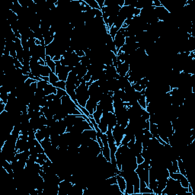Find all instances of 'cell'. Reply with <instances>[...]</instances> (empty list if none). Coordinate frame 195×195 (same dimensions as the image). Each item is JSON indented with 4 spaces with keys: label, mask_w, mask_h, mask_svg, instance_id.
Wrapping results in <instances>:
<instances>
[{
    "label": "cell",
    "mask_w": 195,
    "mask_h": 195,
    "mask_svg": "<svg viewBox=\"0 0 195 195\" xmlns=\"http://www.w3.org/2000/svg\"><path fill=\"white\" fill-rule=\"evenodd\" d=\"M52 72L51 68L47 66V65H45V66H39V73H40V76H50Z\"/></svg>",
    "instance_id": "8"
},
{
    "label": "cell",
    "mask_w": 195,
    "mask_h": 195,
    "mask_svg": "<svg viewBox=\"0 0 195 195\" xmlns=\"http://www.w3.org/2000/svg\"><path fill=\"white\" fill-rule=\"evenodd\" d=\"M101 153L103 154L104 157L106 158L107 162H111V151L108 146V143L104 144L103 148L101 149Z\"/></svg>",
    "instance_id": "10"
},
{
    "label": "cell",
    "mask_w": 195,
    "mask_h": 195,
    "mask_svg": "<svg viewBox=\"0 0 195 195\" xmlns=\"http://www.w3.org/2000/svg\"><path fill=\"white\" fill-rule=\"evenodd\" d=\"M177 161H178V165L179 172L181 174H182L183 175L186 176V167H185V165H184V162L183 161L181 158H178L177 159Z\"/></svg>",
    "instance_id": "13"
},
{
    "label": "cell",
    "mask_w": 195,
    "mask_h": 195,
    "mask_svg": "<svg viewBox=\"0 0 195 195\" xmlns=\"http://www.w3.org/2000/svg\"><path fill=\"white\" fill-rule=\"evenodd\" d=\"M149 116H150V114H149V113L146 109L143 111V112L142 115H141V117H142L144 120H149Z\"/></svg>",
    "instance_id": "31"
},
{
    "label": "cell",
    "mask_w": 195,
    "mask_h": 195,
    "mask_svg": "<svg viewBox=\"0 0 195 195\" xmlns=\"http://www.w3.org/2000/svg\"><path fill=\"white\" fill-rule=\"evenodd\" d=\"M115 158H116V162H117V165L118 169L121 170L122 168V162H123V157L121 152L117 149V152H115Z\"/></svg>",
    "instance_id": "15"
},
{
    "label": "cell",
    "mask_w": 195,
    "mask_h": 195,
    "mask_svg": "<svg viewBox=\"0 0 195 195\" xmlns=\"http://www.w3.org/2000/svg\"><path fill=\"white\" fill-rule=\"evenodd\" d=\"M82 136L85 138H89L93 139V140H96L97 139V132L94 129H92V130H84L82 132Z\"/></svg>",
    "instance_id": "7"
},
{
    "label": "cell",
    "mask_w": 195,
    "mask_h": 195,
    "mask_svg": "<svg viewBox=\"0 0 195 195\" xmlns=\"http://www.w3.org/2000/svg\"><path fill=\"white\" fill-rule=\"evenodd\" d=\"M14 65H15V67L16 69H22V67H23L22 63L20 62L17 58H15L14 59Z\"/></svg>",
    "instance_id": "27"
},
{
    "label": "cell",
    "mask_w": 195,
    "mask_h": 195,
    "mask_svg": "<svg viewBox=\"0 0 195 195\" xmlns=\"http://www.w3.org/2000/svg\"><path fill=\"white\" fill-rule=\"evenodd\" d=\"M44 94H45V96L47 95H49V94H57V88L53 86L52 84L51 83H48L46 87L44 88Z\"/></svg>",
    "instance_id": "9"
},
{
    "label": "cell",
    "mask_w": 195,
    "mask_h": 195,
    "mask_svg": "<svg viewBox=\"0 0 195 195\" xmlns=\"http://www.w3.org/2000/svg\"><path fill=\"white\" fill-rule=\"evenodd\" d=\"M80 63L82 64V66L88 67V66H90V65H91V60H90V58H88V57L84 56V57H81Z\"/></svg>",
    "instance_id": "20"
},
{
    "label": "cell",
    "mask_w": 195,
    "mask_h": 195,
    "mask_svg": "<svg viewBox=\"0 0 195 195\" xmlns=\"http://www.w3.org/2000/svg\"><path fill=\"white\" fill-rule=\"evenodd\" d=\"M46 63L51 68L52 72H54L55 73V72H56V63H55V61H53L51 59V60H48V61H46Z\"/></svg>",
    "instance_id": "21"
},
{
    "label": "cell",
    "mask_w": 195,
    "mask_h": 195,
    "mask_svg": "<svg viewBox=\"0 0 195 195\" xmlns=\"http://www.w3.org/2000/svg\"><path fill=\"white\" fill-rule=\"evenodd\" d=\"M98 4V6L100 7V8H102L103 7H105V0H96Z\"/></svg>",
    "instance_id": "36"
},
{
    "label": "cell",
    "mask_w": 195,
    "mask_h": 195,
    "mask_svg": "<svg viewBox=\"0 0 195 195\" xmlns=\"http://www.w3.org/2000/svg\"><path fill=\"white\" fill-rule=\"evenodd\" d=\"M75 53L77 54V56L79 57H84V56H85V52H84L83 50H76V51H75Z\"/></svg>",
    "instance_id": "34"
},
{
    "label": "cell",
    "mask_w": 195,
    "mask_h": 195,
    "mask_svg": "<svg viewBox=\"0 0 195 195\" xmlns=\"http://www.w3.org/2000/svg\"><path fill=\"white\" fill-rule=\"evenodd\" d=\"M38 64L40 65V66H45V65H47V63L45 62V60H42V59H40V60H38Z\"/></svg>",
    "instance_id": "39"
},
{
    "label": "cell",
    "mask_w": 195,
    "mask_h": 195,
    "mask_svg": "<svg viewBox=\"0 0 195 195\" xmlns=\"http://www.w3.org/2000/svg\"><path fill=\"white\" fill-rule=\"evenodd\" d=\"M107 126H108V125H107V120L104 119L103 117H101L100 122L98 124V128L100 129V130L103 133H106L107 130Z\"/></svg>",
    "instance_id": "14"
},
{
    "label": "cell",
    "mask_w": 195,
    "mask_h": 195,
    "mask_svg": "<svg viewBox=\"0 0 195 195\" xmlns=\"http://www.w3.org/2000/svg\"><path fill=\"white\" fill-rule=\"evenodd\" d=\"M49 82H46L44 80H40V81H38V89H41V90H44V88L46 87V85L48 84Z\"/></svg>",
    "instance_id": "26"
},
{
    "label": "cell",
    "mask_w": 195,
    "mask_h": 195,
    "mask_svg": "<svg viewBox=\"0 0 195 195\" xmlns=\"http://www.w3.org/2000/svg\"><path fill=\"white\" fill-rule=\"evenodd\" d=\"M83 79H84V80H85L86 82H89V81L92 79V74H91L89 72H88L85 74V76L83 77Z\"/></svg>",
    "instance_id": "33"
},
{
    "label": "cell",
    "mask_w": 195,
    "mask_h": 195,
    "mask_svg": "<svg viewBox=\"0 0 195 195\" xmlns=\"http://www.w3.org/2000/svg\"><path fill=\"white\" fill-rule=\"evenodd\" d=\"M112 134H113L114 140L116 142V145L119 146H120L121 141L125 134V128H124L123 126H121L119 124H117L112 130Z\"/></svg>",
    "instance_id": "2"
},
{
    "label": "cell",
    "mask_w": 195,
    "mask_h": 195,
    "mask_svg": "<svg viewBox=\"0 0 195 195\" xmlns=\"http://www.w3.org/2000/svg\"><path fill=\"white\" fill-rule=\"evenodd\" d=\"M138 103L139 105L143 107V109H146V106H147V102H146V98L145 96V94H142L140 96V98L138 99Z\"/></svg>",
    "instance_id": "18"
},
{
    "label": "cell",
    "mask_w": 195,
    "mask_h": 195,
    "mask_svg": "<svg viewBox=\"0 0 195 195\" xmlns=\"http://www.w3.org/2000/svg\"><path fill=\"white\" fill-rule=\"evenodd\" d=\"M150 133L152 134L153 137L156 138L157 139L160 138L159 136H158V125L156 124H153V123H150L149 124V130Z\"/></svg>",
    "instance_id": "12"
},
{
    "label": "cell",
    "mask_w": 195,
    "mask_h": 195,
    "mask_svg": "<svg viewBox=\"0 0 195 195\" xmlns=\"http://www.w3.org/2000/svg\"><path fill=\"white\" fill-rule=\"evenodd\" d=\"M35 138L37 139V140H38L40 143L45 138V137L43 134V133L41 132L40 130H38L37 131H35Z\"/></svg>",
    "instance_id": "24"
},
{
    "label": "cell",
    "mask_w": 195,
    "mask_h": 195,
    "mask_svg": "<svg viewBox=\"0 0 195 195\" xmlns=\"http://www.w3.org/2000/svg\"><path fill=\"white\" fill-rule=\"evenodd\" d=\"M98 104V103L97 101H94V100H93V99H91V98L88 99L85 107L86 108V110L89 112L90 115H92V114H94V111H96Z\"/></svg>",
    "instance_id": "5"
},
{
    "label": "cell",
    "mask_w": 195,
    "mask_h": 195,
    "mask_svg": "<svg viewBox=\"0 0 195 195\" xmlns=\"http://www.w3.org/2000/svg\"><path fill=\"white\" fill-rule=\"evenodd\" d=\"M126 190L124 192V195H133L134 194V189H133V185L130 181H126Z\"/></svg>",
    "instance_id": "16"
},
{
    "label": "cell",
    "mask_w": 195,
    "mask_h": 195,
    "mask_svg": "<svg viewBox=\"0 0 195 195\" xmlns=\"http://www.w3.org/2000/svg\"><path fill=\"white\" fill-rule=\"evenodd\" d=\"M140 12H141V10L140 9H138V8H135L134 9V16H139V15H140Z\"/></svg>",
    "instance_id": "37"
},
{
    "label": "cell",
    "mask_w": 195,
    "mask_h": 195,
    "mask_svg": "<svg viewBox=\"0 0 195 195\" xmlns=\"http://www.w3.org/2000/svg\"><path fill=\"white\" fill-rule=\"evenodd\" d=\"M117 185L119 186V188L120 191L122 192V194L124 195V192L126 190V180L124 179V177H122L120 175H117Z\"/></svg>",
    "instance_id": "6"
},
{
    "label": "cell",
    "mask_w": 195,
    "mask_h": 195,
    "mask_svg": "<svg viewBox=\"0 0 195 195\" xmlns=\"http://www.w3.org/2000/svg\"><path fill=\"white\" fill-rule=\"evenodd\" d=\"M79 109L81 110V111H82V113L83 114H85V116H87L88 117H89V116H90V114L88 112V111L86 110V108L84 107H82V106H80V105H79Z\"/></svg>",
    "instance_id": "32"
},
{
    "label": "cell",
    "mask_w": 195,
    "mask_h": 195,
    "mask_svg": "<svg viewBox=\"0 0 195 195\" xmlns=\"http://www.w3.org/2000/svg\"><path fill=\"white\" fill-rule=\"evenodd\" d=\"M107 189H108V190L110 191V193H111V194H113L124 195L122 194V192L120 191V190L119 188V186L117 185V184H111V185L108 186V188H107Z\"/></svg>",
    "instance_id": "11"
},
{
    "label": "cell",
    "mask_w": 195,
    "mask_h": 195,
    "mask_svg": "<svg viewBox=\"0 0 195 195\" xmlns=\"http://www.w3.org/2000/svg\"><path fill=\"white\" fill-rule=\"evenodd\" d=\"M116 69H117V74H119L120 76H125L130 71V64L126 63V62L121 63L120 65L117 66Z\"/></svg>",
    "instance_id": "4"
},
{
    "label": "cell",
    "mask_w": 195,
    "mask_h": 195,
    "mask_svg": "<svg viewBox=\"0 0 195 195\" xmlns=\"http://www.w3.org/2000/svg\"><path fill=\"white\" fill-rule=\"evenodd\" d=\"M136 159H137V165L142 164L145 161L142 155H141V153H139V154L136 156Z\"/></svg>",
    "instance_id": "30"
},
{
    "label": "cell",
    "mask_w": 195,
    "mask_h": 195,
    "mask_svg": "<svg viewBox=\"0 0 195 195\" xmlns=\"http://www.w3.org/2000/svg\"><path fill=\"white\" fill-rule=\"evenodd\" d=\"M53 85L55 86L57 88H61V89H63V90H66V82L65 81L59 80L58 82H56L55 84H53Z\"/></svg>",
    "instance_id": "22"
},
{
    "label": "cell",
    "mask_w": 195,
    "mask_h": 195,
    "mask_svg": "<svg viewBox=\"0 0 195 195\" xmlns=\"http://www.w3.org/2000/svg\"><path fill=\"white\" fill-rule=\"evenodd\" d=\"M106 182L111 185V184H117V175H114V176L110 177V178H107V179H105Z\"/></svg>",
    "instance_id": "25"
},
{
    "label": "cell",
    "mask_w": 195,
    "mask_h": 195,
    "mask_svg": "<svg viewBox=\"0 0 195 195\" xmlns=\"http://www.w3.org/2000/svg\"><path fill=\"white\" fill-rule=\"evenodd\" d=\"M76 100L79 105L82 107H85V105L90 97L88 92V87L86 85V83H81V85L76 88Z\"/></svg>",
    "instance_id": "1"
},
{
    "label": "cell",
    "mask_w": 195,
    "mask_h": 195,
    "mask_svg": "<svg viewBox=\"0 0 195 195\" xmlns=\"http://www.w3.org/2000/svg\"><path fill=\"white\" fill-rule=\"evenodd\" d=\"M125 39H126V38L123 34L122 29L120 28L119 31H117L116 36H115V38H114V44L116 46V48H117V52L125 44Z\"/></svg>",
    "instance_id": "3"
},
{
    "label": "cell",
    "mask_w": 195,
    "mask_h": 195,
    "mask_svg": "<svg viewBox=\"0 0 195 195\" xmlns=\"http://www.w3.org/2000/svg\"><path fill=\"white\" fill-rule=\"evenodd\" d=\"M162 6V4H161V1H159V0H154L153 1V6L155 7H159Z\"/></svg>",
    "instance_id": "35"
},
{
    "label": "cell",
    "mask_w": 195,
    "mask_h": 195,
    "mask_svg": "<svg viewBox=\"0 0 195 195\" xmlns=\"http://www.w3.org/2000/svg\"><path fill=\"white\" fill-rule=\"evenodd\" d=\"M40 78L41 79L44 80V81H46V82H49V80H50V79H49V77H48V76H40Z\"/></svg>",
    "instance_id": "40"
},
{
    "label": "cell",
    "mask_w": 195,
    "mask_h": 195,
    "mask_svg": "<svg viewBox=\"0 0 195 195\" xmlns=\"http://www.w3.org/2000/svg\"><path fill=\"white\" fill-rule=\"evenodd\" d=\"M85 2L92 9H101L100 7L98 6V4L96 0H85Z\"/></svg>",
    "instance_id": "17"
},
{
    "label": "cell",
    "mask_w": 195,
    "mask_h": 195,
    "mask_svg": "<svg viewBox=\"0 0 195 195\" xmlns=\"http://www.w3.org/2000/svg\"><path fill=\"white\" fill-rule=\"evenodd\" d=\"M66 94H67V93H66V90H63V89H61V88H57V95L59 97V98H61L62 97L65 96V95H66Z\"/></svg>",
    "instance_id": "28"
},
{
    "label": "cell",
    "mask_w": 195,
    "mask_h": 195,
    "mask_svg": "<svg viewBox=\"0 0 195 195\" xmlns=\"http://www.w3.org/2000/svg\"><path fill=\"white\" fill-rule=\"evenodd\" d=\"M49 83H51L52 85H53V84H55L56 82H57L60 79H59V78H58V76L56 73H54V72H51V74H50V76H49Z\"/></svg>",
    "instance_id": "19"
},
{
    "label": "cell",
    "mask_w": 195,
    "mask_h": 195,
    "mask_svg": "<svg viewBox=\"0 0 195 195\" xmlns=\"http://www.w3.org/2000/svg\"><path fill=\"white\" fill-rule=\"evenodd\" d=\"M119 31V29L117 28H116L115 26H112L110 29H109V31H108V33H109V34L111 36V38H115V36H116V34H117V31Z\"/></svg>",
    "instance_id": "23"
},
{
    "label": "cell",
    "mask_w": 195,
    "mask_h": 195,
    "mask_svg": "<svg viewBox=\"0 0 195 195\" xmlns=\"http://www.w3.org/2000/svg\"><path fill=\"white\" fill-rule=\"evenodd\" d=\"M171 164H172L173 172H174V173L179 172V170H178V161H177V160H173V161H171Z\"/></svg>",
    "instance_id": "29"
},
{
    "label": "cell",
    "mask_w": 195,
    "mask_h": 195,
    "mask_svg": "<svg viewBox=\"0 0 195 195\" xmlns=\"http://www.w3.org/2000/svg\"><path fill=\"white\" fill-rule=\"evenodd\" d=\"M61 56H60V55H56L55 57H53L52 60H53V61H55V62H57V61H60V60H61Z\"/></svg>",
    "instance_id": "38"
}]
</instances>
